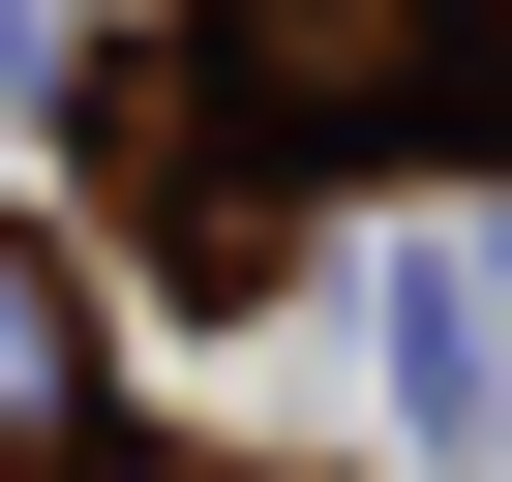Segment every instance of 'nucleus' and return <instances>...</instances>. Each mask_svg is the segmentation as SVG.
<instances>
[{
    "mask_svg": "<svg viewBox=\"0 0 512 482\" xmlns=\"http://www.w3.org/2000/svg\"><path fill=\"white\" fill-rule=\"evenodd\" d=\"M61 482H121V452H61Z\"/></svg>",
    "mask_w": 512,
    "mask_h": 482,
    "instance_id": "obj_4",
    "label": "nucleus"
},
{
    "mask_svg": "<svg viewBox=\"0 0 512 482\" xmlns=\"http://www.w3.org/2000/svg\"><path fill=\"white\" fill-rule=\"evenodd\" d=\"M211 91L272 121V151H392V121H452L482 61H452V0H211Z\"/></svg>",
    "mask_w": 512,
    "mask_h": 482,
    "instance_id": "obj_1",
    "label": "nucleus"
},
{
    "mask_svg": "<svg viewBox=\"0 0 512 482\" xmlns=\"http://www.w3.org/2000/svg\"><path fill=\"white\" fill-rule=\"evenodd\" d=\"M452 61H482V91H512V0H452Z\"/></svg>",
    "mask_w": 512,
    "mask_h": 482,
    "instance_id": "obj_3",
    "label": "nucleus"
},
{
    "mask_svg": "<svg viewBox=\"0 0 512 482\" xmlns=\"http://www.w3.org/2000/svg\"><path fill=\"white\" fill-rule=\"evenodd\" d=\"M61 422H91V362H61V272L0 241V452H61Z\"/></svg>",
    "mask_w": 512,
    "mask_h": 482,
    "instance_id": "obj_2",
    "label": "nucleus"
}]
</instances>
